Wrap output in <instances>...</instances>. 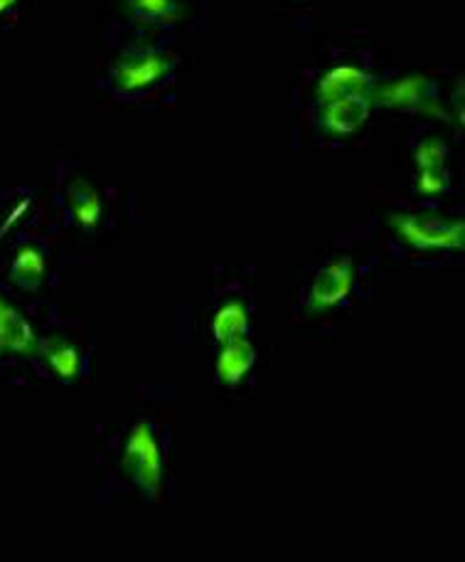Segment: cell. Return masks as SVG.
Returning a JSON list of instances; mask_svg holds the SVG:
<instances>
[{
    "mask_svg": "<svg viewBox=\"0 0 465 562\" xmlns=\"http://www.w3.org/2000/svg\"><path fill=\"white\" fill-rule=\"evenodd\" d=\"M121 471L144 494L154 498L160 494V484H163V451H160V441L148 422H136L134 429H131L124 457H121Z\"/></svg>",
    "mask_w": 465,
    "mask_h": 562,
    "instance_id": "cell-1",
    "label": "cell"
},
{
    "mask_svg": "<svg viewBox=\"0 0 465 562\" xmlns=\"http://www.w3.org/2000/svg\"><path fill=\"white\" fill-rule=\"evenodd\" d=\"M392 227L404 243L413 249H421V252L465 247L463 220H451L433 213H394Z\"/></svg>",
    "mask_w": 465,
    "mask_h": 562,
    "instance_id": "cell-2",
    "label": "cell"
},
{
    "mask_svg": "<svg viewBox=\"0 0 465 562\" xmlns=\"http://www.w3.org/2000/svg\"><path fill=\"white\" fill-rule=\"evenodd\" d=\"M173 55L163 53V49L140 45L128 47L111 69V85L124 94L146 92V89L166 82L173 72Z\"/></svg>",
    "mask_w": 465,
    "mask_h": 562,
    "instance_id": "cell-3",
    "label": "cell"
},
{
    "mask_svg": "<svg viewBox=\"0 0 465 562\" xmlns=\"http://www.w3.org/2000/svg\"><path fill=\"white\" fill-rule=\"evenodd\" d=\"M372 104L399 109V112H417L439 119H449V112L441 106V99L423 75H409L372 87Z\"/></svg>",
    "mask_w": 465,
    "mask_h": 562,
    "instance_id": "cell-4",
    "label": "cell"
},
{
    "mask_svg": "<svg viewBox=\"0 0 465 562\" xmlns=\"http://www.w3.org/2000/svg\"><path fill=\"white\" fill-rule=\"evenodd\" d=\"M358 279V267L350 257L336 259L320 269L313 279L310 291H308V308L310 311H330L340 306L345 301L352 289H355Z\"/></svg>",
    "mask_w": 465,
    "mask_h": 562,
    "instance_id": "cell-5",
    "label": "cell"
},
{
    "mask_svg": "<svg viewBox=\"0 0 465 562\" xmlns=\"http://www.w3.org/2000/svg\"><path fill=\"white\" fill-rule=\"evenodd\" d=\"M372 87L374 79L355 65H338L332 67L330 72L322 75L318 82L316 97L318 104H330L338 102V99H348V97H370L372 99Z\"/></svg>",
    "mask_w": 465,
    "mask_h": 562,
    "instance_id": "cell-6",
    "label": "cell"
},
{
    "mask_svg": "<svg viewBox=\"0 0 465 562\" xmlns=\"http://www.w3.org/2000/svg\"><path fill=\"white\" fill-rule=\"evenodd\" d=\"M372 112V99L370 97H348L338 99V102L322 104V128L332 136H348L360 132L367 124Z\"/></svg>",
    "mask_w": 465,
    "mask_h": 562,
    "instance_id": "cell-7",
    "label": "cell"
},
{
    "mask_svg": "<svg viewBox=\"0 0 465 562\" xmlns=\"http://www.w3.org/2000/svg\"><path fill=\"white\" fill-rule=\"evenodd\" d=\"M257 363V348L247 336L219 344L215 373L225 385H239L249 375V370Z\"/></svg>",
    "mask_w": 465,
    "mask_h": 562,
    "instance_id": "cell-8",
    "label": "cell"
},
{
    "mask_svg": "<svg viewBox=\"0 0 465 562\" xmlns=\"http://www.w3.org/2000/svg\"><path fill=\"white\" fill-rule=\"evenodd\" d=\"M0 340H3L5 348L15 356H37V336L30 321L20 314V311L0 296Z\"/></svg>",
    "mask_w": 465,
    "mask_h": 562,
    "instance_id": "cell-9",
    "label": "cell"
},
{
    "mask_svg": "<svg viewBox=\"0 0 465 562\" xmlns=\"http://www.w3.org/2000/svg\"><path fill=\"white\" fill-rule=\"evenodd\" d=\"M65 198H67L69 213H72L75 223L79 227L94 229L101 223V213H104V207H101V195L92 183H87L82 178L69 180L65 188Z\"/></svg>",
    "mask_w": 465,
    "mask_h": 562,
    "instance_id": "cell-10",
    "label": "cell"
},
{
    "mask_svg": "<svg viewBox=\"0 0 465 562\" xmlns=\"http://www.w3.org/2000/svg\"><path fill=\"white\" fill-rule=\"evenodd\" d=\"M37 353L47 360V366L59 380H77L82 375V356L63 336H45L37 340Z\"/></svg>",
    "mask_w": 465,
    "mask_h": 562,
    "instance_id": "cell-11",
    "label": "cell"
},
{
    "mask_svg": "<svg viewBox=\"0 0 465 562\" xmlns=\"http://www.w3.org/2000/svg\"><path fill=\"white\" fill-rule=\"evenodd\" d=\"M45 272H47V262H45L43 249L25 245L18 249L13 265H10V281L23 291H37L43 286Z\"/></svg>",
    "mask_w": 465,
    "mask_h": 562,
    "instance_id": "cell-12",
    "label": "cell"
},
{
    "mask_svg": "<svg viewBox=\"0 0 465 562\" xmlns=\"http://www.w3.org/2000/svg\"><path fill=\"white\" fill-rule=\"evenodd\" d=\"M212 336H215L217 344H227V340H235L249 334V311L245 301L231 299L227 304H222L215 316H212L209 324Z\"/></svg>",
    "mask_w": 465,
    "mask_h": 562,
    "instance_id": "cell-13",
    "label": "cell"
},
{
    "mask_svg": "<svg viewBox=\"0 0 465 562\" xmlns=\"http://www.w3.org/2000/svg\"><path fill=\"white\" fill-rule=\"evenodd\" d=\"M128 8L146 25H173L183 18L178 0H128Z\"/></svg>",
    "mask_w": 465,
    "mask_h": 562,
    "instance_id": "cell-14",
    "label": "cell"
},
{
    "mask_svg": "<svg viewBox=\"0 0 465 562\" xmlns=\"http://www.w3.org/2000/svg\"><path fill=\"white\" fill-rule=\"evenodd\" d=\"M449 146L439 138H427L413 148V164L419 170H433V168H446Z\"/></svg>",
    "mask_w": 465,
    "mask_h": 562,
    "instance_id": "cell-15",
    "label": "cell"
},
{
    "mask_svg": "<svg viewBox=\"0 0 465 562\" xmlns=\"http://www.w3.org/2000/svg\"><path fill=\"white\" fill-rule=\"evenodd\" d=\"M18 3V0H0V15H3V13H8V10L10 8H13Z\"/></svg>",
    "mask_w": 465,
    "mask_h": 562,
    "instance_id": "cell-16",
    "label": "cell"
},
{
    "mask_svg": "<svg viewBox=\"0 0 465 562\" xmlns=\"http://www.w3.org/2000/svg\"><path fill=\"white\" fill-rule=\"evenodd\" d=\"M8 353V348H5V344H3V340H0V358H3Z\"/></svg>",
    "mask_w": 465,
    "mask_h": 562,
    "instance_id": "cell-17",
    "label": "cell"
}]
</instances>
